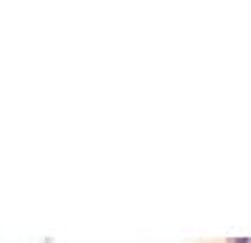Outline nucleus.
<instances>
[{
	"label": "nucleus",
	"instance_id": "1",
	"mask_svg": "<svg viewBox=\"0 0 251 243\" xmlns=\"http://www.w3.org/2000/svg\"><path fill=\"white\" fill-rule=\"evenodd\" d=\"M234 243H251L249 238H240V241H234Z\"/></svg>",
	"mask_w": 251,
	"mask_h": 243
}]
</instances>
